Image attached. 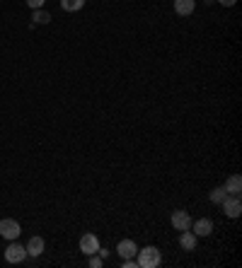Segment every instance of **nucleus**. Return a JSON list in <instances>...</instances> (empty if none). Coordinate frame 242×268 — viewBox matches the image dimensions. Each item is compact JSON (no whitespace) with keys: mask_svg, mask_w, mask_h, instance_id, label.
<instances>
[{"mask_svg":"<svg viewBox=\"0 0 242 268\" xmlns=\"http://www.w3.org/2000/svg\"><path fill=\"white\" fill-rule=\"evenodd\" d=\"M138 266L141 268H158L160 266V261H162V256H160V249H155V246H146V249H138Z\"/></svg>","mask_w":242,"mask_h":268,"instance_id":"1","label":"nucleus"},{"mask_svg":"<svg viewBox=\"0 0 242 268\" xmlns=\"http://www.w3.org/2000/svg\"><path fill=\"white\" fill-rule=\"evenodd\" d=\"M0 234L5 237V239H17L20 234H22V227H20V222L13 220V217H5V220H0Z\"/></svg>","mask_w":242,"mask_h":268,"instance_id":"2","label":"nucleus"},{"mask_svg":"<svg viewBox=\"0 0 242 268\" xmlns=\"http://www.w3.org/2000/svg\"><path fill=\"white\" fill-rule=\"evenodd\" d=\"M25 256H27V249H25L22 244H17L15 239H13V244L5 249V261H8V263H22Z\"/></svg>","mask_w":242,"mask_h":268,"instance_id":"3","label":"nucleus"},{"mask_svg":"<svg viewBox=\"0 0 242 268\" xmlns=\"http://www.w3.org/2000/svg\"><path fill=\"white\" fill-rule=\"evenodd\" d=\"M223 205V210H225V215L228 217H240L242 213V201L237 193H232V196H225V201L220 203Z\"/></svg>","mask_w":242,"mask_h":268,"instance_id":"4","label":"nucleus"},{"mask_svg":"<svg viewBox=\"0 0 242 268\" xmlns=\"http://www.w3.org/2000/svg\"><path fill=\"white\" fill-rule=\"evenodd\" d=\"M97 249H99V239L94 237L92 232L82 234V237H80V251H82V254L92 256V254H97Z\"/></svg>","mask_w":242,"mask_h":268,"instance_id":"5","label":"nucleus"},{"mask_svg":"<svg viewBox=\"0 0 242 268\" xmlns=\"http://www.w3.org/2000/svg\"><path fill=\"white\" fill-rule=\"evenodd\" d=\"M191 232H194L196 237H208V234L213 232V222H211L208 217H199V220L191 225Z\"/></svg>","mask_w":242,"mask_h":268,"instance_id":"6","label":"nucleus"},{"mask_svg":"<svg viewBox=\"0 0 242 268\" xmlns=\"http://www.w3.org/2000/svg\"><path fill=\"white\" fill-rule=\"evenodd\" d=\"M172 227L179 229V232L191 227V217H189L187 210H175V213H172Z\"/></svg>","mask_w":242,"mask_h":268,"instance_id":"7","label":"nucleus"},{"mask_svg":"<svg viewBox=\"0 0 242 268\" xmlns=\"http://www.w3.org/2000/svg\"><path fill=\"white\" fill-rule=\"evenodd\" d=\"M116 251H119L124 258H134V256L138 254V246H136V241H134V239H124V241H119Z\"/></svg>","mask_w":242,"mask_h":268,"instance_id":"8","label":"nucleus"},{"mask_svg":"<svg viewBox=\"0 0 242 268\" xmlns=\"http://www.w3.org/2000/svg\"><path fill=\"white\" fill-rule=\"evenodd\" d=\"M196 8V0H175V13L182 17H189Z\"/></svg>","mask_w":242,"mask_h":268,"instance_id":"9","label":"nucleus"},{"mask_svg":"<svg viewBox=\"0 0 242 268\" xmlns=\"http://www.w3.org/2000/svg\"><path fill=\"white\" fill-rule=\"evenodd\" d=\"M25 249H27V256H41L44 254V239L41 237H32Z\"/></svg>","mask_w":242,"mask_h":268,"instance_id":"10","label":"nucleus"},{"mask_svg":"<svg viewBox=\"0 0 242 268\" xmlns=\"http://www.w3.org/2000/svg\"><path fill=\"white\" fill-rule=\"evenodd\" d=\"M179 244H182V249L191 251V249L196 246V234H194V232H189V229H184V232H182V237H179Z\"/></svg>","mask_w":242,"mask_h":268,"instance_id":"11","label":"nucleus"},{"mask_svg":"<svg viewBox=\"0 0 242 268\" xmlns=\"http://www.w3.org/2000/svg\"><path fill=\"white\" fill-rule=\"evenodd\" d=\"M225 191H228V193H237V196H240V191H242V179H240V174H232L228 181H225Z\"/></svg>","mask_w":242,"mask_h":268,"instance_id":"12","label":"nucleus"},{"mask_svg":"<svg viewBox=\"0 0 242 268\" xmlns=\"http://www.w3.org/2000/svg\"><path fill=\"white\" fill-rule=\"evenodd\" d=\"M82 5H85V0H61V8L66 13H78L82 10Z\"/></svg>","mask_w":242,"mask_h":268,"instance_id":"13","label":"nucleus"},{"mask_svg":"<svg viewBox=\"0 0 242 268\" xmlns=\"http://www.w3.org/2000/svg\"><path fill=\"white\" fill-rule=\"evenodd\" d=\"M225 196H228L225 186H218V188H213V191H211V196H208V198H211V203H223V201H225Z\"/></svg>","mask_w":242,"mask_h":268,"instance_id":"14","label":"nucleus"},{"mask_svg":"<svg viewBox=\"0 0 242 268\" xmlns=\"http://www.w3.org/2000/svg\"><path fill=\"white\" fill-rule=\"evenodd\" d=\"M37 25H46V22H51V15L44 13V10H34V17H32Z\"/></svg>","mask_w":242,"mask_h":268,"instance_id":"15","label":"nucleus"},{"mask_svg":"<svg viewBox=\"0 0 242 268\" xmlns=\"http://www.w3.org/2000/svg\"><path fill=\"white\" fill-rule=\"evenodd\" d=\"M102 263H104V258H102L99 254H92V256H90V266H92V268H99Z\"/></svg>","mask_w":242,"mask_h":268,"instance_id":"16","label":"nucleus"},{"mask_svg":"<svg viewBox=\"0 0 242 268\" xmlns=\"http://www.w3.org/2000/svg\"><path fill=\"white\" fill-rule=\"evenodd\" d=\"M27 5L32 10H41V5H44V0H27Z\"/></svg>","mask_w":242,"mask_h":268,"instance_id":"17","label":"nucleus"},{"mask_svg":"<svg viewBox=\"0 0 242 268\" xmlns=\"http://www.w3.org/2000/svg\"><path fill=\"white\" fill-rule=\"evenodd\" d=\"M138 263H136L134 258H124V268H136Z\"/></svg>","mask_w":242,"mask_h":268,"instance_id":"18","label":"nucleus"},{"mask_svg":"<svg viewBox=\"0 0 242 268\" xmlns=\"http://www.w3.org/2000/svg\"><path fill=\"white\" fill-rule=\"evenodd\" d=\"M218 3H220V5H223V8H232V5H235V3H237V0H218Z\"/></svg>","mask_w":242,"mask_h":268,"instance_id":"19","label":"nucleus"}]
</instances>
